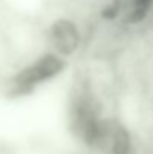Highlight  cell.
Listing matches in <instances>:
<instances>
[{"instance_id": "6da1fadb", "label": "cell", "mask_w": 153, "mask_h": 154, "mask_svg": "<svg viewBox=\"0 0 153 154\" xmlns=\"http://www.w3.org/2000/svg\"><path fill=\"white\" fill-rule=\"evenodd\" d=\"M69 121L74 135L87 147H101L107 142L108 127L99 115V108L89 87L77 90L71 99Z\"/></svg>"}, {"instance_id": "7a4b0ae2", "label": "cell", "mask_w": 153, "mask_h": 154, "mask_svg": "<svg viewBox=\"0 0 153 154\" xmlns=\"http://www.w3.org/2000/svg\"><path fill=\"white\" fill-rule=\"evenodd\" d=\"M65 69V58L59 57L57 54L50 52L44 54L42 57L36 58L26 67H23L20 72L15 73V76L11 81V94L14 97L27 96L33 93L38 87L56 78L62 70Z\"/></svg>"}, {"instance_id": "277c9868", "label": "cell", "mask_w": 153, "mask_h": 154, "mask_svg": "<svg viewBox=\"0 0 153 154\" xmlns=\"http://www.w3.org/2000/svg\"><path fill=\"white\" fill-rule=\"evenodd\" d=\"M153 0H125V9H126V17L131 23H138L141 21L150 6H152Z\"/></svg>"}, {"instance_id": "3957f363", "label": "cell", "mask_w": 153, "mask_h": 154, "mask_svg": "<svg viewBox=\"0 0 153 154\" xmlns=\"http://www.w3.org/2000/svg\"><path fill=\"white\" fill-rule=\"evenodd\" d=\"M50 41L54 48V54L59 57L72 55L78 50L81 42V35L78 27L69 20H57L50 30Z\"/></svg>"}]
</instances>
